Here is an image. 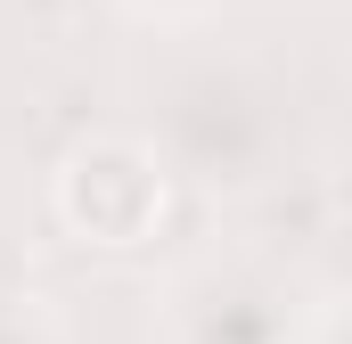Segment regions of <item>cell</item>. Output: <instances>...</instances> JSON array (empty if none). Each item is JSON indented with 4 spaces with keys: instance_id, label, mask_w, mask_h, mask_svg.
<instances>
[{
    "instance_id": "cell-1",
    "label": "cell",
    "mask_w": 352,
    "mask_h": 344,
    "mask_svg": "<svg viewBox=\"0 0 352 344\" xmlns=\"http://www.w3.org/2000/svg\"><path fill=\"white\" fill-rule=\"evenodd\" d=\"M278 98L230 66H197L164 90V164L205 189H254L278 164Z\"/></svg>"
},
{
    "instance_id": "cell-2",
    "label": "cell",
    "mask_w": 352,
    "mask_h": 344,
    "mask_svg": "<svg viewBox=\"0 0 352 344\" xmlns=\"http://www.w3.org/2000/svg\"><path fill=\"white\" fill-rule=\"evenodd\" d=\"M50 205L58 222L82 238V246H107V255H131L164 230L173 213V164L156 140H131V131H90L66 148V164L50 180Z\"/></svg>"
},
{
    "instance_id": "cell-3",
    "label": "cell",
    "mask_w": 352,
    "mask_h": 344,
    "mask_svg": "<svg viewBox=\"0 0 352 344\" xmlns=\"http://www.w3.org/2000/svg\"><path fill=\"white\" fill-rule=\"evenodd\" d=\"M180 344H295V295L263 262H205L173 287Z\"/></svg>"
},
{
    "instance_id": "cell-4",
    "label": "cell",
    "mask_w": 352,
    "mask_h": 344,
    "mask_svg": "<svg viewBox=\"0 0 352 344\" xmlns=\"http://www.w3.org/2000/svg\"><path fill=\"white\" fill-rule=\"evenodd\" d=\"M0 344H58V328L33 312V295H0Z\"/></svg>"
},
{
    "instance_id": "cell-5",
    "label": "cell",
    "mask_w": 352,
    "mask_h": 344,
    "mask_svg": "<svg viewBox=\"0 0 352 344\" xmlns=\"http://www.w3.org/2000/svg\"><path fill=\"white\" fill-rule=\"evenodd\" d=\"M131 8H148V17H197V8H213V0H131Z\"/></svg>"
},
{
    "instance_id": "cell-6",
    "label": "cell",
    "mask_w": 352,
    "mask_h": 344,
    "mask_svg": "<svg viewBox=\"0 0 352 344\" xmlns=\"http://www.w3.org/2000/svg\"><path fill=\"white\" fill-rule=\"evenodd\" d=\"M311 344H352V312H336V320H328V328H320Z\"/></svg>"
}]
</instances>
